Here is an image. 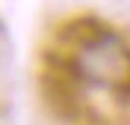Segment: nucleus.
Masks as SVG:
<instances>
[{"instance_id":"obj_1","label":"nucleus","mask_w":130,"mask_h":125,"mask_svg":"<svg viewBox=\"0 0 130 125\" xmlns=\"http://www.w3.org/2000/svg\"><path fill=\"white\" fill-rule=\"evenodd\" d=\"M59 42L71 48V54L62 57V63L80 81L106 83L118 92L124 89L130 77V51L109 24L98 18H74L62 24Z\"/></svg>"},{"instance_id":"obj_2","label":"nucleus","mask_w":130,"mask_h":125,"mask_svg":"<svg viewBox=\"0 0 130 125\" xmlns=\"http://www.w3.org/2000/svg\"><path fill=\"white\" fill-rule=\"evenodd\" d=\"M121 92H124V95H130V77H127V83H124V89H121Z\"/></svg>"}]
</instances>
